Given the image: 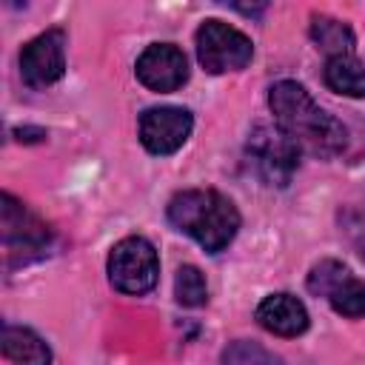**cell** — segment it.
Returning a JSON list of instances; mask_svg holds the SVG:
<instances>
[{
    "instance_id": "6da1fadb",
    "label": "cell",
    "mask_w": 365,
    "mask_h": 365,
    "mask_svg": "<svg viewBox=\"0 0 365 365\" xmlns=\"http://www.w3.org/2000/svg\"><path fill=\"white\" fill-rule=\"evenodd\" d=\"M268 106L274 111V125L282 128L291 143L314 157H336L345 143L348 131L345 125L319 108L308 88L297 80H279L268 91Z\"/></svg>"
},
{
    "instance_id": "7a4b0ae2",
    "label": "cell",
    "mask_w": 365,
    "mask_h": 365,
    "mask_svg": "<svg viewBox=\"0 0 365 365\" xmlns=\"http://www.w3.org/2000/svg\"><path fill=\"white\" fill-rule=\"evenodd\" d=\"M168 222L197 240L208 254H220L240 231V211L214 188H188L171 197Z\"/></svg>"
},
{
    "instance_id": "3957f363",
    "label": "cell",
    "mask_w": 365,
    "mask_h": 365,
    "mask_svg": "<svg viewBox=\"0 0 365 365\" xmlns=\"http://www.w3.org/2000/svg\"><path fill=\"white\" fill-rule=\"evenodd\" d=\"M160 259L145 237H125L108 254V282L131 297L148 294L157 285Z\"/></svg>"
},
{
    "instance_id": "277c9868",
    "label": "cell",
    "mask_w": 365,
    "mask_h": 365,
    "mask_svg": "<svg viewBox=\"0 0 365 365\" xmlns=\"http://www.w3.org/2000/svg\"><path fill=\"white\" fill-rule=\"evenodd\" d=\"M248 163L268 185H288L297 165H299V148L291 143V137L277 125H257L248 134L245 143Z\"/></svg>"
},
{
    "instance_id": "5b68a950",
    "label": "cell",
    "mask_w": 365,
    "mask_h": 365,
    "mask_svg": "<svg viewBox=\"0 0 365 365\" xmlns=\"http://www.w3.org/2000/svg\"><path fill=\"white\" fill-rule=\"evenodd\" d=\"M251 57L254 46L240 29L222 20H205L197 29V60L208 74L240 71L251 63Z\"/></svg>"
},
{
    "instance_id": "8992f818",
    "label": "cell",
    "mask_w": 365,
    "mask_h": 365,
    "mask_svg": "<svg viewBox=\"0 0 365 365\" xmlns=\"http://www.w3.org/2000/svg\"><path fill=\"white\" fill-rule=\"evenodd\" d=\"M3 242L9 254V265L14 262V254H23V262L40 257L51 242V228L34 217L23 202H17L11 194H3Z\"/></svg>"
},
{
    "instance_id": "52a82bcc",
    "label": "cell",
    "mask_w": 365,
    "mask_h": 365,
    "mask_svg": "<svg viewBox=\"0 0 365 365\" xmlns=\"http://www.w3.org/2000/svg\"><path fill=\"white\" fill-rule=\"evenodd\" d=\"M66 71V34L63 29H48L29 40L20 51V77L29 88H46L57 83Z\"/></svg>"
},
{
    "instance_id": "ba28073f",
    "label": "cell",
    "mask_w": 365,
    "mask_h": 365,
    "mask_svg": "<svg viewBox=\"0 0 365 365\" xmlns=\"http://www.w3.org/2000/svg\"><path fill=\"white\" fill-rule=\"evenodd\" d=\"M191 128H194V117L188 108H180V106H154V108H145L140 117V140L157 157H165L182 148Z\"/></svg>"
},
{
    "instance_id": "9c48e42d",
    "label": "cell",
    "mask_w": 365,
    "mask_h": 365,
    "mask_svg": "<svg viewBox=\"0 0 365 365\" xmlns=\"http://www.w3.org/2000/svg\"><path fill=\"white\" fill-rule=\"evenodd\" d=\"M137 80L151 91H177L188 80V60L182 48L171 43H154L137 57Z\"/></svg>"
},
{
    "instance_id": "30bf717a",
    "label": "cell",
    "mask_w": 365,
    "mask_h": 365,
    "mask_svg": "<svg viewBox=\"0 0 365 365\" xmlns=\"http://www.w3.org/2000/svg\"><path fill=\"white\" fill-rule=\"evenodd\" d=\"M257 322L277 336H299L308 328V311L291 294H271L259 302Z\"/></svg>"
},
{
    "instance_id": "8fae6325",
    "label": "cell",
    "mask_w": 365,
    "mask_h": 365,
    "mask_svg": "<svg viewBox=\"0 0 365 365\" xmlns=\"http://www.w3.org/2000/svg\"><path fill=\"white\" fill-rule=\"evenodd\" d=\"M3 354L14 365H48L51 351L43 336L23 325H3Z\"/></svg>"
},
{
    "instance_id": "7c38bea8",
    "label": "cell",
    "mask_w": 365,
    "mask_h": 365,
    "mask_svg": "<svg viewBox=\"0 0 365 365\" xmlns=\"http://www.w3.org/2000/svg\"><path fill=\"white\" fill-rule=\"evenodd\" d=\"M311 40L317 43V48H322L331 57H351L354 54V31L336 20V17H328V14H314L311 17Z\"/></svg>"
},
{
    "instance_id": "4fadbf2b",
    "label": "cell",
    "mask_w": 365,
    "mask_h": 365,
    "mask_svg": "<svg viewBox=\"0 0 365 365\" xmlns=\"http://www.w3.org/2000/svg\"><path fill=\"white\" fill-rule=\"evenodd\" d=\"M325 86L345 97H365V66L351 57L325 60Z\"/></svg>"
},
{
    "instance_id": "5bb4252c",
    "label": "cell",
    "mask_w": 365,
    "mask_h": 365,
    "mask_svg": "<svg viewBox=\"0 0 365 365\" xmlns=\"http://www.w3.org/2000/svg\"><path fill=\"white\" fill-rule=\"evenodd\" d=\"M328 302L336 314L342 317H351V319H359L365 317V279H354L351 274L328 294Z\"/></svg>"
},
{
    "instance_id": "9a60e30c",
    "label": "cell",
    "mask_w": 365,
    "mask_h": 365,
    "mask_svg": "<svg viewBox=\"0 0 365 365\" xmlns=\"http://www.w3.org/2000/svg\"><path fill=\"white\" fill-rule=\"evenodd\" d=\"M174 297L180 305L185 308H200L205 305L208 299V285H205V277L197 265H180L177 271V279H174Z\"/></svg>"
},
{
    "instance_id": "2e32d148",
    "label": "cell",
    "mask_w": 365,
    "mask_h": 365,
    "mask_svg": "<svg viewBox=\"0 0 365 365\" xmlns=\"http://www.w3.org/2000/svg\"><path fill=\"white\" fill-rule=\"evenodd\" d=\"M222 365H282V359L259 342L237 339L222 351Z\"/></svg>"
},
{
    "instance_id": "e0dca14e",
    "label": "cell",
    "mask_w": 365,
    "mask_h": 365,
    "mask_svg": "<svg viewBox=\"0 0 365 365\" xmlns=\"http://www.w3.org/2000/svg\"><path fill=\"white\" fill-rule=\"evenodd\" d=\"M348 274H351V268L342 265L339 259H322V262H317V265L311 268V274H308V291H311L314 297H325V299H328V294H331Z\"/></svg>"
},
{
    "instance_id": "ac0fdd59",
    "label": "cell",
    "mask_w": 365,
    "mask_h": 365,
    "mask_svg": "<svg viewBox=\"0 0 365 365\" xmlns=\"http://www.w3.org/2000/svg\"><path fill=\"white\" fill-rule=\"evenodd\" d=\"M339 222H342V234L351 242V248L365 259V202L348 205L345 214L339 217Z\"/></svg>"
},
{
    "instance_id": "d6986e66",
    "label": "cell",
    "mask_w": 365,
    "mask_h": 365,
    "mask_svg": "<svg viewBox=\"0 0 365 365\" xmlns=\"http://www.w3.org/2000/svg\"><path fill=\"white\" fill-rule=\"evenodd\" d=\"M14 134H17V140H20V143H37V140H43V137H46V131H43V128H17Z\"/></svg>"
}]
</instances>
